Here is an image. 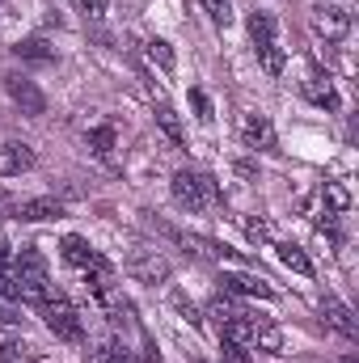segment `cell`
<instances>
[{
    "mask_svg": "<svg viewBox=\"0 0 359 363\" xmlns=\"http://www.w3.org/2000/svg\"><path fill=\"white\" fill-rule=\"evenodd\" d=\"M60 254H64L68 267H81V271H110V262L93 250L85 237H77V233H68V237L60 241Z\"/></svg>",
    "mask_w": 359,
    "mask_h": 363,
    "instance_id": "obj_5",
    "label": "cell"
},
{
    "mask_svg": "<svg viewBox=\"0 0 359 363\" xmlns=\"http://www.w3.org/2000/svg\"><path fill=\"white\" fill-rule=\"evenodd\" d=\"M30 355V342L17 338V334H0V363H17Z\"/></svg>",
    "mask_w": 359,
    "mask_h": 363,
    "instance_id": "obj_21",
    "label": "cell"
},
{
    "mask_svg": "<svg viewBox=\"0 0 359 363\" xmlns=\"http://www.w3.org/2000/svg\"><path fill=\"white\" fill-rule=\"evenodd\" d=\"M26 169H34V148L17 144V140H4L0 144V178H17Z\"/></svg>",
    "mask_w": 359,
    "mask_h": 363,
    "instance_id": "obj_9",
    "label": "cell"
},
{
    "mask_svg": "<svg viewBox=\"0 0 359 363\" xmlns=\"http://www.w3.org/2000/svg\"><path fill=\"white\" fill-rule=\"evenodd\" d=\"M190 106H194V118H199V123H211V118H216L211 97H207L203 89H190Z\"/></svg>",
    "mask_w": 359,
    "mask_h": 363,
    "instance_id": "obj_25",
    "label": "cell"
},
{
    "mask_svg": "<svg viewBox=\"0 0 359 363\" xmlns=\"http://www.w3.org/2000/svg\"><path fill=\"white\" fill-rule=\"evenodd\" d=\"M304 97H309L313 106H321V110H338V93H334V85H330L326 77H309V81H304Z\"/></svg>",
    "mask_w": 359,
    "mask_h": 363,
    "instance_id": "obj_15",
    "label": "cell"
},
{
    "mask_svg": "<svg viewBox=\"0 0 359 363\" xmlns=\"http://www.w3.org/2000/svg\"><path fill=\"white\" fill-rule=\"evenodd\" d=\"M241 135H245V144L254 152H279V135H275V123H270L267 114H245Z\"/></svg>",
    "mask_w": 359,
    "mask_h": 363,
    "instance_id": "obj_7",
    "label": "cell"
},
{
    "mask_svg": "<svg viewBox=\"0 0 359 363\" xmlns=\"http://www.w3.org/2000/svg\"><path fill=\"white\" fill-rule=\"evenodd\" d=\"M89 363H131V359H127V351H123V347H114V342H110V347H97Z\"/></svg>",
    "mask_w": 359,
    "mask_h": 363,
    "instance_id": "obj_26",
    "label": "cell"
},
{
    "mask_svg": "<svg viewBox=\"0 0 359 363\" xmlns=\"http://www.w3.org/2000/svg\"><path fill=\"white\" fill-rule=\"evenodd\" d=\"M326 203H330L334 211H343V207H351V194H347L338 182H326Z\"/></svg>",
    "mask_w": 359,
    "mask_h": 363,
    "instance_id": "obj_27",
    "label": "cell"
},
{
    "mask_svg": "<svg viewBox=\"0 0 359 363\" xmlns=\"http://www.w3.org/2000/svg\"><path fill=\"white\" fill-rule=\"evenodd\" d=\"M157 123H161V131H165L174 144H182V140H186V131H182V118L174 114V106H165V101H161V106H157Z\"/></svg>",
    "mask_w": 359,
    "mask_h": 363,
    "instance_id": "obj_22",
    "label": "cell"
},
{
    "mask_svg": "<svg viewBox=\"0 0 359 363\" xmlns=\"http://www.w3.org/2000/svg\"><path fill=\"white\" fill-rule=\"evenodd\" d=\"M38 308H43V321H47V330H51L55 338H64V342H81V338H85V321H81V313H77L60 291H55L47 304H38Z\"/></svg>",
    "mask_w": 359,
    "mask_h": 363,
    "instance_id": "obj_3",
    "label": "cell"
},
{
    "mask_svg": "<svg viewBox=\"0 0 359 363\" xmlns=\"http://www.w3.org/2000/svg\"><path fill=\"white\" fill-rule=\"evenodd\" d=\"M13 55L26 60V64H55V47H47L43 38H21V43H13Z\"/></svg>",
    "mask_w": 359,
    "mask_h": 363,
    "instance_id": "obj_14",
    "label": "cell"
},
{
    "mask_svg": "<svg viewBox=\"0 0 359 363\" xmlns=\"http://www.w3.org/2000/svg\"><path fill=\"white\" fill-rule=\"evenodd\" d=\"M203 9H207V17L216 26H228L233 21V0H203Z\"/></svg>",
    "mask_w": 359,
    "mask_h": 363,
    "instance_id": "obj_24",
    "label": "cell"
},
{
    "mask_svg": "<svg viewBox=\"0 0 359 363\" xmlns=\"http://www.w3.org/2000/svg\"><path fill=\"white\" fill-rule=\"evenodd\" d=\"M85 144H89V152L97 161H114V144H118V131H114V123H101V127H93L89 135H85Z\"/></svg>",
    "mask_w": 359,
    "mask_h": 363,
    "instance_id": "obj_13",
    "label": "cell"
},
{
    "mask_svg": "<svg viewBox=\"0 0 359 363\" xmlns=\"http://www.w3.org/2000/svg\"><path fill=\"white\" fill-rule=\"evenodd\" d=\"M250 34H254V43H270L275 38V17L270 13H250Z\"/></svg>",
    "mask_w": 359,
    "mask_h": 363,
    "instance_id": "obj_23",
    "label": "cell"
},
{
    "mask_svg": "<svg viewBox=\"0 0 359 363\" xmlns=\"http://www.w3.org/2000/svg\"><path fill=\"white\" fill-rule=\"evenodd\" d=\"M174 308L182 313V321H190V325H199V308H194V304H190V300H186L182 291H174Z\"/></svg>",
    "mask_w": 359,
    "mask_h": 363,
    "instance_id": "obj_28",
    "label": "cell"
},
{
    "mask_svg": "<svg viewBox=\"0 0 359 363\" xmlns=\"http://www.w3.org/2000/svg\"><path fill=\"white\" fill-rule=\"evenodd\" d=\"M321 313H326V321L343 334V338H359V325H355V313L338 300V296H321Z\"/></svg>",
    "mask_w": 359,
    "mask_h": 363,
    "instance_id": "obj_11",
    "label": "cell"
},
{
    "mask_svg": "<svg viewBox=\"0 0 359 363\" xmlns=\"http://www.w3.org/2000/svg\"><path fill=\"white\" fill-rule=\"evenodd\" d=\"M347 363H355V359H347Z\"/></svg>",
    "mask_w": 359,
    "mask_h": 363,
    "instance_id": "obj_34",
    "label": "cell"
},
{
    "mask_svg": "<svg viewBox=\"0 0 359 363\" xmlns=\"http://www.w3.org/2000/svg\"><path fill=\"white\" fill-rule=\"evenodd\" d=\"M148 60H153V64H157V68H161L165 77H170V72L178 68V60H174V47H170L165 38H153V43H148Z\"/></svg>",
    "mask_w": 359,
    "mask_h": 363,
    "instance_id": "obj_20",
    "label": "cell"
},
{
    "mask_svg": "<svg viewBox=\"0 0 359 363\" xmlns=\"http://www.w3.org/2000/svg\"><path fill=\"white\" fill-rule=\"evenodd\" d=\"M170 194H174V203H178L182 211H203L207 203H216L220 199V186L211 178H203V174H190V169H178L174 182H170Z\"/></svg>",
    "mask_w": 359,
    "mask_h": 363,
    "instance_id": "obj_2",
    "label": "cell"
},
{
    "mask_svg": "<svg viewBox=\"0 0 359 363\" xmlns=\"http://www.w3.org/2000/svg\"><path fill=\"white\" fill-rule=\"evenodd\" d=\"M245 233H250V241H258V245L270 241V224L267 220H245Z\"/></svg>",
    "mask_w": 359,
    "mask_h": 363,
    "instance_id": "obj_29",
    "label": "cell"
},
{
    "mask_svg": "<svg viewBox=\"0 0 359 363\" xmlns=\"http://www.w3.org/2000/svg\"><path fill=\"white\" fill-rule=\"evenodd\" d=\"M254 347H258V351H267V355H279V351H283V330H279L275 321H263V325H258Z\"/></svg>",
    "mask_w": 359,
    "mask_h": 363,
    "instance_id": "obj_19",
    "label": "cell"
},
{
    "mask_svg": "<svg viewBox=\"0 0 359 363\" xmlns=\"http://www.w3.org/2000/svg\"><path fill=\"white\" fill-rule=\"evenodd\" d=\"M0 300H21L17 283H13V271H0Z\"/></svg>",
    "mask_w": 359,
    "mask_h": 363,
    "instance_id": "obj_30",
    "label": "cell"
},
{
    "mask_svg": "<svg viewBox=\"0 0 359 363\" xmlns=\"http://www.w3.org/2000/svg\"><path fill=\"white\" fill-rule=\"evenodd\" d=\"M77 4H81V13H85V17H101L110 0H77Z\"/></svg>",
    "mask_w": 359,
    "mask_h": 363,
    "instance_id": "obj_31",
    "label": "cell"
},
{
    "mask_svg": "<svg viewBox=\"0 0 359 363\" xmlns=\"http://www.w3.org/2000/svg\"><path fill=\"white\" fill-rule=\"evenodd\" d=\"M224 291L228 296H258V300H275V287L258 274H237V271H224Z\"/></svg>",
    "mask_w": 359,
    "mask_h": 363,
    "instance_id": "obj_10",
    "label": "cell"
},
{
    "mask_svg": "<svg viewBox=\"0 0 359 363\" xmlns=\"http://www.w3.org/2000/svg\"><path fill=\"white\" fill-rule=\"evenodd\" d=\"M237 313H245V308H241V304H237V300H233L228 291H224V296H216V300L207 304V317H211L216 325H224V321H233Z\"/></svg>",
    "mask_w": 359,
    "mask_h": 363,
    "instance_id": "obj_18",
    "label": "cell"
},
{
    "mask_svg": "<svg viewBox=\"0 0 359 363\" xmlns=\"http://www.w3.org/2000/svg\"><path fill=\"white\" fill-rule=\"evenodd\" d=\"M127 274H131L136 283H165V279H170V262H165L157 250H136V254L127 258Z\"/></svg>",
    "mask_w": 359,
    "mask_h": 363,
    "instance_id": "obj_6",
    "label": "cell"
},
{
    "mask_svg": "<svg viewBox=\"0 0 359 363\" xmlns=\"http://www.w3.org/2000/svg\"><path fill=\"white\" fill-rule=\"evenodd\" d=\"M60 216H64L60 199H26V203H17V220H26V224H43V220H60Z\"/></svg>",
    "mask_w": 359,
    "mask_h": 363,
    "instance_id": "obj_12",
    "label": "cell"
},
{
    "mask_svg": "<svg viewBox=\"0 0 359 363\" xmlns=\"http://www.w3.org/2000/svg\"><path fill=\"white\" fill-rule=\"evenodd\" d=\"M13 283H17V296L26 304H47L55 296L51 287V274H47V258L38 250H21L13 258Z\"/></svg>",
    "mask_w": 359,
    "mask_h": 363,
    "instance_id": "obj_1",
    "label": "cell"
},
{
    "mask_svg": "<svg viewBox=\"0 0 359 363\" xmlns=\"http://www.w3.org/2000/svg\"><path fill=\"white\" fill-rule=\"evenodd\" d=\"M224 363H250L245 347H233V342H224Z\"/></svg>",
    "mask_w": 359,
    "mask_h": 363,
    "instance_id": "obj_32",
    "label": "cell"
},
{
    "mask_svg": "<svg viewBox=\"0 0 359 363\" xmlns=\"http://www.w3.org/2000/svg\"><path fill=\"white\" fill-rule=\"evenodd\" d=\"M254 51H258V60H263V68H267V77H279L283 72V64H287V55H283V47L270 38V43H254Z\"/></svg>",
    "mask_w": 359,
    "mask_h": 363,
    "instance_id": "obj_17",
    "label": "cell"
},
{
    "mask_svg": "<svg viewBox=\"0 0 359 363\" xmlns=\"http://www.w3.org/2000/svg\"><path fill=\"white\" fill-rule=\"evenodd\" d=\"M4 93H9L13 106H21V114H30V118H38V114L47 110V97H43V89H38L30 77L9 72V77H4Z\"/></svg>",
    "mask_w": 359,
    "mask_h": 363,
    "instance_id": "obj_4",
    "label": "cell"
},
{
    "mask_svg": "<svg viewBox=\"0 0 359 363\" xmlns=\"http://www.w3.org/2000/svg\"><path fill=\"white\" fill-rule=\"evenodd\" d=\"M275 250H279V262H283L287 271H296V274H313V262H309V254H304L300 245L283 241V245H275Z\"/></svg>",
    "mask_w": 359,
    "mask_h": 363,
    "instance_id": "obj_16",
    "label": "cell"
},
{
    "mask_svg": "<svg viewBox=\"0 0 359 363\" xmlns=\"http://www.w3.org/2000/svg\"><path fill=\"white\" fill-rule=\"evenodd\" d=\"M0 271H9V245L0 241Z\"/></svg>",
    "mask_w": 359,
    "mask_h": 363,
    "instance_id": "obj_33",
    "label": "cell"
},
{
    "mask_svg": "<svg viewBox=\"0 0 359 363\" xmlns=\"http://www.w3.org/2000/svg\"><path fill=\"white\" fill-rule=\"evenodd\" d=\"M313 30H317L326 43H338V38L351 34V13H347V9H334V4H330V9H317V13H313Z\"/></svg>",
    "mask_w": 359,
    "mask_h": 363,
    "instance_id": "obj_8",
    "label": "cell"
}]
</instances>
